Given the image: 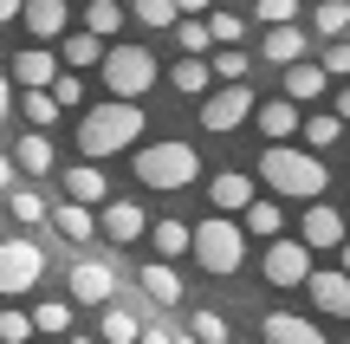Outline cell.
<instances>
[{
	"mask_svg": "<svg viewBox=\"0 0 350 344\" xmlns=\"http://www.w3.org/2000/svg\"><path fill=\"white\" fill-rule=\"evenodd\" d=\"M143 104L137 98H104L91 104L85 117H78V156H91V163H104V156H124L143 143Z\"/></svg>",
	"mask_w": 350,
	"mask_h": 344,
	"instance_id": "6da1fadb",
	"label": "cell"
},
{
	"mask_svg": "<svg viewBox=\"0 0 350 344\" xmlns=\"http://www.w3.org/2000/svg\"><path fill=\"white\" fill-rule=\"evenodd\" d=\"M260 182L279 195V202H325L331 169L318 163V150H299V143H266V156H260Z\"/></svg>",
	"mask_w": 350,
	"mask_h": 344,
	"instance_id": "7a4b0ae2",
	"label": "cell"
},
{
	"mask_svg": "<svg viewBox=\"0 0 350 344\" xmlns=\"http://www.w3.org/2000/svg\"><path fill=\"white\" fill-rule=\"evenodd\" d=\"M130 169H137L143 189L175 195V189H188V182L201 176V150H195V143H182V137H163V143H143V150L130 156Z\"/></svg>",
	"mask_w": 350,
	"mask_h": 344,
	"instance_id": "3957f363",
	"label": "cell"
},
{
	"mask_svg": "<svg viewBox=\"0 0 350 344\" xmlns=\"http://www.w3.org/2000/svg\"><path fill=\"white\" fill-rule=\"evenodd\" d=\"M98 72H104V91H111V98H150V85L163 78V65H156V52L137 46V39H111Z\"/></svg>",
	"mask_w": 350,
	"mask_h": 344,
	"instance_id": "277c9868",
	"label": "cell"
},
{
	"mask_svg": "<svg viewBox=\"0 0 350 344\" xmlns=\"http://www.w3.org/2000/svg\"><path fill=\"white\" fill-rule=\"evenodd\" d=\"M195 260H201V273H214V280L240 273V260H247V228H240L234 215H208L195 228Z\"/></svg>",
	"mask_w": 350,
	"mask_h": 344,
	"instance_id": "5b68a950",
	"label": "cell"
},
{
	"mask_svg": "<svg viewBox=\"0 0 350 344\" xmlns=\"http://www.w3.org/2000/svg\"><path fill=\"white\" fill-rule=\"evenodd\" d=\"M46 280V247L39 241H0V299H20V293H33V286Z\"/></svg>",
	"mask_w": 350,
	"mask_h": 344,
	"instance_id": "8992f818",
	"label": "cell"
},
{
	"mask_svg": "<svg viewBox=\"0 0 350 344\" xmlns=\"http://www.w3.org/2000/svg\"><path fill=\"white\" fill-rule=\"evenodd\" d=\"M253 111H260V98H253L247 85H214L208 98H201V130H208V137H227V130L253 124Z\"/></svg>",
	"mask_w": 350,
	"mask_h": 344,
	"instance_id": "52a82bcc",
	"label": "cell"
},
{
	"mask_svg": "<svg viewBox=\"0 0 350 344\" xmlns=\"http://www.w3.org/2000/svg\"><path fill=\"white\" fill-rule=\"evenodd\" d=\"M260 273H266V286H305V280H312V247L279 234V241H266Z\"/></svg>",
	"mask_w": 350,
	"mask_h": 344,
	"instance_id": "ba28073f",
	"label": "cell"
},
{
	"mask_svg": "<svg viewBox=\"0 0 350 344\" xmlns=\"http://www.w3.org/2000/svg\"><path fill=\"white\" fill-rule=\"evenodd\" d=\"M299 241L312 247V254H338V247L350 241V228H344V215H338V208L312 202V208L299 215Z\"/></svg>",
	"mask_w": 350,
	"mask_h": 344,
	"instance_id": "9c48e42d",
	"label": "cell"
},
{
	"mask_svg": "<svg viewBox=\"0 0 350 344\" xmlns=\"http://www.w3.org/2000/svg\"><path fill=\"white\" fill-rule=\"evenodd\" d=\"M72 299L78 306H111L117 299V267L111 260H72Z\"/></svg>",
	"mask_w": 350,
	"mask_h": 344,
	"instance_id": "30bf717a",
	"label": "cell"
},
{
	"mask_svg": "<svg viewBox=\"0 0 350 344\" xmlns=\"http://www.w3.org/2000/svg\"><path fill=\"white\" fill-rule=\"evenodd\" d=\"M98 234H104V241H117V247H130V241L150 234V215H143L137 202H117V195H111V202L98 208Z\"/></svg>",
	"mask_w": 350,
	"mask_h": 344,
	"instance_id": "8fae6325",
	"label": "cell"
},
{
	"mask_svg": "<svg viewBox=\"0 0 350 344\" xmlns=\"http://www.w3.org/2000/svg\"><path fill=\"white\" fill-rule=\"evenodd\" d=\"M20 26L39 39V46H46V39H65V33H72V0H26Z\"/></svg>",
	"mask_w": 350,
	"mask_h": 344,
	"instance_id": "7c38bea8",
	"label": "cell"
},
{
	"mask_svg": "<svg viewBox=\"0 0 350 344\" xmlns=\"http://www.w3.org/2000/svg\"><path fill=\"white\" fill-rule=\"evenodd\" d=\"M253 124H260V137H266V143H292V137L305 130V111L286 98V91H279V98H266L260 111H253Z\"/></svg>",
	"mask_w": 350,
	"mask_h": 344,
	"instance_id": "4fadbf2b",
	"label": "cell"
},
{
	"mask_svg": "<svg viewBox=\"0 0 350 344\" xmlns=\"http://www.w3.org/2000/svg\"><path fill=\"white\" fill-rule=\"evenodd\" d=\"M305 293H312L318 312H338V319H350V273H344V267H312Z\"/></svg>",
	"mask_w": 350,
	"mask_h": 344,
	"instance_id": "5bb4252c",
	"label": "cell"
},
{
	"mask_svg": "<svg viewBox=\"0 0 350 344\" xmlns=\"http://www.w3.org/2000/svg\"><path fill=\"white\" fill-rule=\"evenodd\" d=\"M7 72H13V85H20V91H52V78H59L65 65H59V52H46V46H26L20 59L7 65Z\"/></svg>",
	"mask_w": 350,
	"mask_h": 344,
	"instance_id": "9a60e30c",
	"label": "cell"
},
{
	"mask_svg": "<svg viewBox=\"0 0 350 344\" xmlns=\"http://www.w3.org/2000/svg\"><path fill=\"white\" fill-rule=\"evenodd\" d=\"M137 286H143V299H150V306H163V312H175L182 306V273L169 267V260H143V273H137Z\"/></svg>",
	"mask_w": 350,
	"mask_h": 344,
	"instance_id": "2e32d148",
	"label": "cell"
},
{
	"mask_svg": "<svg viewBox=\"0 0 350 344\" xmlns=\"http://www.w3.org/2000/svg\"><path fill=\"white\" fill-rule=\"evenodd\" d=\"M65 202H85V208L111 202V176H104V163H72V169H65Z\"/></svg>",
	"mask_w": 350,
	"mask_h": 344,
	"instance_id": "e0dca14e",
	"label": "cell"
},
{
	"mask_svg": "<svg viewBox=\"0 0 350 344\" xmlns=\"http://www.w3.org/2000/svg\"><path fill=\"white\" fill-rule=\"evenodd\" d=\"M208 202L221 208V215H247L260 195H253V176H240V169H221V176L208 182Z\"/></svg>",
	"mask_w": 350,
	"mask_h": 344,
	"instance_id": "ac0fdd59",
	"label": "cell"
},
{
	"mask_svg": "<svg viewBox=\"0 0 350 344\" xmlns=\"http://www.w3.org/2000/svg\"><path fill=\"white\" fill-rule=\"evenodd\" d=\"M260 338H266V344H331L312 319H299V312H266Z\"/></svg>",
	"mask_w": 350,
	"mask_h": 344,
	"instance_id": "d6986e66",
	"label": "cell"
},
{
	"mask_svg": "<svg viewBox=\"0 0 350 344\" xmlns=\"http://www.w3.org/2000/svg\"><path fill=\"white\" fill-rule=\"evenodd\" d=\"M325 91H331V72H325L318 59H299V65H286V98H292V104H318Z\"/></svg>",
	"mask_w": 350,
	"mask_h": 344,
	"instance_id": "ffe728a7",
	"label": "cell"
},
{
	"mask_svg": "<svg viewBox=\"0 0 350 344\" xmlns=\"http://www.w3.org/2000/svg\"><path fill=\"white\" fill-rule=\"evenodd\" d=\"M150 247H156V260H182V254H195V228L188 221H150Z\"/></svg>",
	"mask_w": 350,
	"mask_h": 344,
	"instance_id": "44dd1931",
	"label": "cell"
},
{
	"mask_svg": "<svg viewBox=\"0 0 350 344\" xmlns=\"http://www.w3.org/2000/svg\"><path fill=\"white\" fill-rule=\"evenodd\" d=\"M240 228H247L253 241H279V234H286V208H279V195H260V202L240 215Z\"/></svg>",
	"mask_w": 350,
	"mask_h": 344,
	"instance_id": "7402d4cb",
	"label": "cell"
},
{
	"mask_svg": "<svg viewBox=\"0 0 350 344\" xmlns=\"http://www.w3.org/2000/svg\"><path fill=\"white\" fill-rule=\"evenodd\" d=\"M104 46H111V39H98L91 26H78V33H65L59 59H65V72H85V65H104Z\"/></svg>",
	"mask_w": 350,
	"mask_h": 344,
	"instance_id": "603a6c76",
	"label": "cell"
},
{
	"mask_svg": "<svg viewBox=\"0 0 350 344\" xmlns=\"http://www.w3.org/2000/svg\"><path fill=\"white\" fill-rule=\"evenodd\" d=\"M260 52H266L273 65H299V59H305V26H299V20H292V26H266Z\"/></svg>",
	"mask_w": 350,
	"mask_h": 344,
	"instance_id": "cb8c5ba5",
	"label": "cell"
},
{
	"mask_svg": "<svg viewBox=\"0 0 350 344\" xmlns=\"http://www.w3.org/2000/svg\"><path fill=\"white\" fill-rule=\"evenodd\" d=\"M52 228H59L72 247H85L91 234H98V208H85V202H65V208H52Z\"/></svg>",
	"mask_w": 350,
	"mask_h": 344,
	"instance_id": "d4e9b609",
	"label": "cell"
},
{
	"mask_svg": "<svg viewBox=\"0 0 350 344\" xmlns=\"http://www.w3.org/2000/svg\"><path fill=\"white\" fill-rule=\"evenodd\" d=\"M169 85L182 91V98H208V91H214V65L182 52V59H175V72H169Z\"/></svg>",
	"mask_w": 350,
	"mask_h": 344,
	"instance_id": "484cf974",
	"label": "cell"
},
{
	"mask_svg": "<svg viewBox=\"0 0 350 344\" xmlns=\"http://www.w3.org/2000/svg\"><path fill=\"white\" fill-rule=\"evenodd\" d=\"M13 169H26V176H52V137H46V130H26V137H20Z\"/></svg>",
	"mask_w": 350,
	"mask_h": 344,
	"instance_id": "4316f807",
	"label": "cell"
},
{
	"mask_svg": "<svg viewBox=\"0 0 350 344\" xmlns=\"http://www.w3.org/2000/svg\"><path fill=\"white\" fill-rule=\"evenodd\" d=\"M169 33H175V46H182L188 59H208V52H214V33H208V13H201V20H195V13H182V20H175Z\"/></svg>",
	"mask_w": 350,
	"mask_h": 344,
	"instance_id": "83f0119b",
	"label": "cell"
},
{
	"mask_svg": "<svg viewBox=\"0 0 350 344\" xmlns=\"http://www.w3.org/2000/svg\"><path fill=\"white\" fill-rule=\"evenodd\" d=\"M299 137H305V150H338V137H344V117H338V111H312Z\"/></svg>",
	"mask_w": 350,
	"mask_h": 344,
	"instance_id": "f1b7e54d",
	"label": "cell"
},
{
	"mask_svg": "<svg viewBox=\"0 0 350 344\" xmlns=\"http://www.w3.org/2000/svg\"><path fill=\"white\" fill-rule=\"evenodd\" d=\"M7 215L20 221V228H39L52 208H46V195H39V189H20V182H13V189H7Z\"/></svg>",
	"mask_w": 350,
	"mask_h": 344,
	"instance_id": "f546056e",
	"label": "cell"
},
{
	"mask_svg": "<svg viewBox=\"0 0 350 344\" xmlns=\"http://www.w3.org/2000/svg\"><path fill=\"white\" fill-rule=\"evenodd\" d=\"M104 344H137L143 338V312H130V306H111L104 312V332H98Z\"/></svg>",
	"mask_w": 350,
	"mask_h": 344,
	"instance_id": "4dcf8cb0",
	"label": "cell"
},
{
	"mask_svg": "<svg viewBox=\"0 0 350 344\" xmlns=\"http://www.w3.org/2000/svg\"><path fill=\"white\" fill-rule=\"evenodd\" d=\"M13 104H20V117L33 130H52V124H59V98H52V91H20Z\"/></svg>",
	"mask_w": 350,
	"mask_h": 344,
	"instance_id": "1f68e13d",
	"label": "cell"
},
{
	"mask_svg": "<svg viewBox=\"0 0 350 344\" xmlns=\"http://www.w3.org/2000/svg\"><path fill=\"white\" fill-rule=\"evenodd\" d=\"M33 332L72 338V299H46V306H33Z\"/></svg>",
	"mask_w": 350,
	"mask_h": 344,
	"instance_id": "d6a6232c",
	"label": "cell"
},
{
	"mask_svg": "<svg viewBox=\"0 0 350 344\" xmlns=\"http://www.w3.org/2000/svg\"><path fill=\"white\" fill-rule=\"evenodd\" d=\"M85 26L98 39H117V33H124V7H117V0H91V7H85Z\"/></svg>",
	"mask_w": 350,
	"mask_h": 344,
	"instance_id": "836d02e7",
	"label": "cell"
},
{
	"mask_svg": "<svg viewBox=\"0 0 350 344\" xmlns=\"http://www.w3.org/2000/svg\"><path fill=\"white\" fill-rule=\"evenodd\" d=\"M208 65H214V78H221V85H247V52L240 46H221V52H208Z\"/></svg>",
	"mask_w": 350,
	"mask_h": 344,
	"instance_id": "e575fe53",
	"label": "cell"
},
{
	"mask_svg": "<svg viewBox=\"0 0 350 344\" xmlns=\"http://www.w3.org/2000/svg\"><path fill=\"white\" fill-rule=\"evenodd\" d=\"M312 26H318L325 39H344V33H350V0H318Z\"/></svg>",
	"mask_w": 350,
	"mask_h": 344,
	"instance_id": "d590c367",
	"label": "cell"
},
{
	"mask_svg": "<svg viewBox=\"0 0 350 344\" xmlns=\"http://www.w3.org/2000/svg\"><path fill=\"white\" fill-rule=\"evenodd\" d=\"M188 332H195L201 344H234V332H227V312H195V319H188Z\"/></svg>",
	"mask_w": 350,
	"mask_h": 344,
	"instance_id": "8d00e7d4",
	"label": "cell"
},
{
	"mask_svg": "<svg viewBox=\"0 0 350 344\" xmlns=\"http://www.w3.org/2000/svg\"><path fill=\"white\" fill-rule=\"evenodd\" d=\"M208 33H214V46H240V39H247V20H240V13H208Z\"/></svg>",
	"mask_w": 350,
	"mask_h": 344,
	"instance_id": "74e56055",
	"label": "cell"
},
{
	"mask_svg": "<svg viewBox=\"0 0 350 344\" xmlns=\"http://www.w3.org/2000/svg\"><path fill=\"white\" fill-rule=\"evenodd\" d=\"M130 13H137L143 26H175V20H182V7H175V0H130Z\"/></svg>",
	"mask_w": 350,
	"mask_h": 344,
	"instance_id": "f35d334b",
	"label": "cell"
},
{
	"mask_svg": "<svg viewBox=\"0 0 350 344\" xmlns=\"http://www.w3.org/2000/svg\"><path fill=\"white\" fill-rule=\"evenodd\" d=\"M253 20H266V26H292V20H299V0H253Z\"/></svg>",
	"mask_w": 350,
	"mask_h": 344,
	"instance_id": "ab89813d",
	"label": "cell"
},
{
	"mask_svg": "<svg viewBox=\"0 0 350 344\" xmlns=\"http://www.w3.org/2000/svg\"><path fill=\"white\" fill-rule=\"evenodd\" d=\"M0 344H33V312H0Z\"/></svg>",
	"mask_w": 350,
	"mask_h": 344,
	"instance_id": "60d3db41",
	"label": "cell"
},
{
	"mask_svg": "<svg viewBox=\"0 0 350 344\" xmlns=\"http://www.w3.org/2000/svg\"><path fill=\"white\" fill-rule=\"evenodd\" d=\"M52 98H59V111L85 104V78H78V72H59V78H52Z\"/></svg>",
	"mask_w": 350,
	"mask_h": 344,
	"instance_id": "b9f144b4",
	"label": "cell"
},
{
	"mask_svg": "<svg viewBox=\"0 0 350 344\" xmlns=\"http://www.w3.org/2000/svg\"><path fill=\"white\" fill-rule=\"evenodd\" d=\"M318 65H325L331 78H350V39H331V46H325V59H318Z\"/></svg>",
	"mask_w": 350,
	"mask_h": 344,
	"instance_id": "7bdbcfd3",
	"label": "cell"
},
{
	"mask_svg": "<svg viewBox=\"0 0 350 344\" xmlns=\"http://www.w3.org/2000/svg\"><path fill=\"white\" fill-rule=\"evenodd\" d=\"M7 117H13V72L0 65V124H7Z\"/></svg>",
	"mask_w": 350,
	"mask_h": 344,
	"instance_id": "ee69618b",
	"label": "cell"
},
{
	"mask_svg": "<svg viewBox=\"0 0 350 344\" xmlns=\"http://www.w3.org/2000/svg\"><path fill=\"white\" fill-rule=\"evenodd\" d=\"M137 344H175V332H169V325H143V338Z\"/></svg>",
	"mask_w": 350,
	"mask_h": 344,
	"instance_id": "f6af8a7d",
	"label": "cell"
},
{
	"mask_svg": "<svg viewBox=\"0 0 350 344\" xmlns=\"http://www.w3.org/2000/svg\"><path fill=\"white\" fill-rule=\"evenodd\" d=\"M20 7H26V0H0V26H13V20H20Z\"/></svg>",
	"mask_w": 350,
	"mask_h": 344,
	"instance_id": "bcb514c9",
	"label": "cell"
},
{
	"mask_svg": "<svg viewBox=\"0 0 350 344\" xmlns=\"http://www.w3.org/2000/svg\"><path fill=\"white\" fill-rule=\"evenodd\" d=\"M331 104H338V117L350 124V78H344V91H338V98H331Z\"/></svg>",
	"mask_w": 350,
	"mask_h": 344,
	"instance_id": "7dc6e473",
	"label": "cell"
},
{
	"mask_svg": "<svg viewBox=\"0 0 350 344\" xmlns=\"http://www.w3.org/2000/svg\"><path fill=\"white\" fill-rule=\"evenodd\" d=\"M175 7H182V13H195V20H201V13H208L214 0H175Z\"/></svg>",
	"mask_w": 350,
	"mask_h": 344,
	"instance_id": "c3c4849f",
	"label": "cell"
},
{
	"mask_svg": "<svg viewBox=\"0 0 350 344\" xmlns=\"http://www.w3.org/2000/svg\"><path fill=\"white\" fill-rule=\"evenodd\" d=\"M0 189H13V156L0 150Z\"/></svg>",
	"mask_w": 350,
	"mask_h": 344,
	"instance_id": "681fc988",
	"label": "cell"
},
{
	"mask_svg": "<svg viewBox=\"0 0 350 344\" xmlns=\"http://www.w3.org/2000/svg\"><path fill=\"white\" fill-rule=\"evenodd\" d=\"M338 267H344V273H350V241H344V247H338Z\"/></svg>",
	"mask_w": 350,
	"mask_h": 344,
	"instance_id": "f907efd6",
	"label": "cell"
},
{
	"mask_svg": "<svg viewBox=\"0 0 350 344\" xmlns=\"http://www.w3.org/2000/svg\"><path fill=\"white\" fill-rule=\"evenodd\" d=\"M175 344H201V338H195V332H182V338H175Z\"/></svg>",
	"mask_w": 350,
	"mask_h": 344,
	"instance_id": "816d5d0a",
	"label": "cell"
},
{
	"mask_svg": "<svg viewBox=\"0 0 350 344\" xmlns=\"http://www.w3.org/2000/svg\"><path fill=\"white\" fill-rule=\"evenodd\" d=\"M59 344H98V338H59Z\"/></svg>",
	"mask_w": 350,
	"mask_h": 344,
	"instance_id": "f5cc1de1",
	"label": "cell"
},
{
	"mask_svg": "<svg viewBox=\"0 0 350 344\" xmlns=\"http://www.w3.org/2000/svg\"><path fill=\"white\" fill-rule=\"evenodd\" d=\"M234 344H266V338H234Z\"/></svg>",
	"mask_w": 350,
	"mask_h": 344,
	"instance_id": "db71d44e",
	"label": "cell"
},
{
	"mask_svg": "<svg viewBox=\"0 0 350 344\" xmlns=\"http://www.w3.org/2000/svg\"><path fill=\"white\" fill-rule=\"evenodd\" d=\"M344 39H350V33H344Z\"/></svg>",
	"mask_w": 350,
	"mask_h": 344,
	"instance_id": "11a10c76",
	"label": "cell"
},
{
	"mask_svg": "<svg viewBox=\"0 0 350 344\" xmlns=\"http://www.w3.org/2000/svg\"><path fill=\"white\" fill-rule=\"evenodd\" d=\"M344 344H350V338H344Z\"/></svg>",
	"mask_w": 350,
	"mask_h": 344,
	"instance_id": "9f6ffc18",
	"label": "cell"
}]
</instances>
